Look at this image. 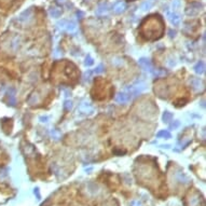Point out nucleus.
<instances>
[{
  "mask_svg": "<svg viewBox=\"0 0 206 206\" xmlns=\"http://www.w3.org/2000/svg\"><path fill=\"white\" fill-rule=\"evenodd\" d=\"M71 108H72V102L70 99H66L65 103H64V109L69 111V110H71Z\"/></svg>",
  "mask_w": 206,
  "mask_h": 206,
  "instance_id": "5701e85b",
  "label": "nucleus"
},
{
  "mask_svg": "<svg viewBox=\"0 0 206 206\" xmlns=\"http://www.w3.org/2000/svg\"><path fill=\"white\" fill-rule=\"evenodd\" d=\"M7 97H8L9 105H11L12 107L16 106V91H15V89L10 87L7 92Z\"/></svg>",
  "mask_w": 206,
  "mask_h": 206,
  "instance_id": "6e6552de",
  "label": "nucleus"
},
{
  "mask_svg": "<svg viewBox=\"0 0 206 206\" xmlns=\"http://www.w3.org/2000/svg\"><path fill=\"white\" fill-rule=\"evenodd\" d=\"M93 64H94V59L92 58L91 55H87V57H85V61H84V65L87 67H91Z\"/></svg>",
  "mask_w": 206,
  "mask_h": 206,
  "instance_id": "4be33fe9",
  "label": "nucleus"
},
{
  "mask_svg": "<svg viewBox=\"0 0 206 206\" xmlns=\"http://www.w3.org/2000/svg\"><path fill=\"white\" fill-rule=\"evenodd\" d=\"M112 64H113V66L120 67V66H123L124 62H123V59H122V58L115 57V58H113V59H112Z\"/></svg>",
  "mask_w": 206,
  "mask_h": 206,
  "instance_id": "412c9836",
  "label": "nucleus"
},
{
  "mask_svg": "<svg viewBox=\"0 0 206 206\" xmlns=\"http://www.w3.org/2000/svg\"><path fill=\"white\" fill-rule=\"evenodd\" d=\"M39 100H40V98H39V94H38L37 92H33V94L29 96L27 103H28L30 106H33V105H36V104L39 103Z\"/></svg>",
  "mask_w": 206,
  "mask_h": 206,
  "instance_id": "2eb2a0df",
  "label": "nucleus"
},
{
  "mask_svg": "<svg viewBox=\"0 0 206 206\" xmlns=\"http://www.w3.org/2000/svg\"><path fill=\"white\" fill-rule=\"evenodd\" d=\"M189 84L194 92L202 91L203 89H204V82L202 81V79L200 78H190Z\"/></svg>",
  "mask_w": 206,
  "mask_h": 206,
  "instance_id": "423d86ee",
  "label": "nucleus"
},
{
  "mask_svg": "<svg viewBox=\"0 0 206 206\" xmlns=\"http://www.w3.org/2000/svg\"><path fill=\"white\" fill-rule=\"evenodd\" d=\"M180 4V0H174V2H173V8L174 9H176Z\"/></svg>",
  "mask_w": 206,
  "mask_h": 206,
  "instance_id": "c85d7f7f",
  "label": "nucleus"
},
{
  "mask_svg": "<svg viewBox=\"0 0 206 206\" xmlns=\"http://www.w3.org/2000/svg\"><path fill=\"white\" fill-rule=\"evenodd\" d=\"M179 125H180V122L178 120H175V121H173V123L169 124V128L171 130H177L179 128Z\"/></svg>",
  "mask_w": 206,
  "mask_h": 206,
  "instance_id": "a878e982",
  "label": "nucleus"
},
{
  "mask_svg": "<svg viewBox=\"0 0 206 206\" xmlns=\"http://www.w3.org/2000/svg\"><path fill=\"white\" fill-rule=\"evenodd\" d=\"M193 69H194V72H195V74H203L204 72H205V64H204V62H203V61L198 62L195 65H194Z\"/></svg>",
  "mask_w": 206,
  "mask_h": 206,
  "instance_id": "4468645a",
  "label": "nucleus"
},
{
  "mask_svg": "<svg viewBox=\"0 0 206 206\" xmlns=\"http://www.w3.org/2000/svg\"><path fill=\"white\" fill-rule=\"evenodd\" d=\"M78 112L80 115H90L94 112V108L89 102H83L79 106Z\"/></svg>",
  "mask_w": 206,
  "mask_h": 206,
  "instance_id": "7ed1b4c3",
  "label": "nucleus"
},
{
  "mask_svg": "<svg viewBox=\"0 0 206 206\" xmlns=\"http://www.w3.org/2000/svg\"><path fill=\"white\" fill-rule=\"evenodd\" d=\"M63 91H64V93H65V96H66V97H69V95H71V93H70L69 90H65V89H63Z\"/></svg>",
  "mask_w": 206,
  "mask_h": 206,
  "instance_id": "7c9ffc66",
  "label": "nucleus"
},
{
  "mask_svg": "<svg viewBox=\"0 0 206 206\" xmlns=\"http://www.w3.org/2000/svg\"><path fill=\"white\" fill-rule=\"evenodd\" d=\"M92 74H93V71H91V70H87V72L84 74V76H83V81H84V82H89Z\"/></svg>",
  "mask_w": 206,
  "mask_h": 206,
  "instance_id": "393cba45",
  "label": "nucleus"
},
{
  "mask_svg": "<svg viewBox=\"0 0 206 206\" xmlns=\"http://www.w3.org/2000/svg\"><path fill=\"white\" fill-rule=\"evenodd\" d=\"M172 118H173V115L169 111H165L164 113H163V115H162V119H163V122H164V123H168L169 121L172 120Z\"/></svg>",
  "mask_w": 206,
  "mask_h": 206,
  "instance_id": "aec40b11",
  "label": "nucleus"
},
{
  "mask_svg": "<svg viewBox=\"0 0 206 206\" xmlns=\"http://www.w3.org/2000/svg\"><path fill=\"white\" fill-rule=\"evenodd\" d=\"M125 9H126V4L122 2V1H119V2H117V3L113 4V12L115 14H121V13H123L125 11Z\"/></svg>",
  "mask_w": 206,
  "mask_h": 206,
  "instance_id": "f8f14e48",
  "label": "nucleus"
},
{
  "mask_svg": "<svg viewBox=\"0 0 206 206\" xmlns=\"http://www.w3.org/2000/svg\"><path fill=\"white\" fill-rule=\"evenodd\" d=\"M23 151H24V152L26 153L27 156H28V154H30V153L35 152V148H33L31 145H29L28 143H27V144H26L24 147H23Z\"/></svg>",
  "mask_w": 206,
  "mask_h": 206,
  "instance_id": "6ab92c4d",
  "label": "nucleus"
},
{
  "mask_svg": "<svg viewBox=\"0 0 206 206\" xmlns=\"http://www.w3.org/2000/svg\"><path fill=\"white\" fill-rule=\"evenodd\" d=\"M201 10H202V4L200 2H192L188 8L186 9V13L189 16H195L201 12Z\"/></svg>",
  "mask_w": 206,
  "mask_h": 206,
  "instance_id": "20e7f679",
  "label": "nucleus"
},
{
  "mask_svg": "<svg viewBox=\"0 0 206 206\" xmlns=\"http://www.w3.org/2000/svg\"><path fill=\"white\" fill-rule=\"evenodd\" d=\"M51 135H52V137H53L55 140L59 139V134L56 132V130H52V131H51Z\"/></svg>",
  "mask_w": 206,
  "mask_h": 206,
  "instance_id": "bb28decb",
  "label": "nucleus"
},
{
  "mask_svg": "<svg viewBox=\"0 0 206 206\" xmlns=\"http://www.w3.org/2000/svg\"><path fill=\"white\" fill-rule=\"evenodd\" d=\"M49 14L51 17H54V18H57L62 15V10L59 8H52L49 10Z\"/></svg>",
  "mask_w": 206,
  "mask_h": 206,
  "instance_id": "dca6fc26",
  "label": "nucleus"
},
{
  "mask_svg": "<svg viewBox=\"0 0 206 206\" xmlns=\"http://www.w3.org/2000/svg\"><path fill=\"white\" fill-rule=\"evenodd\" d=\"M166 15L168 17L169 22L174 25V26H178V25L180 24V16L178 15L177 13L175 12H169V11H166Z\"/></svg>",
  "mask_w": 206,
  "mask_h": 206,
  "instance_id": "9b49d317",
  "label": "nucleus"
},
{
  "mask_svg": "<svg viewBox=\"0 0 206 206\" xmlns=\"http://www.w3.org/2000/svg\"><path fill=\"white\" fill-rule=\"evenodd\" d=\"M168 33H169V37H171V38H173V37H175V36H176V31H175V30L173 31V29H171V30L168 31Z\"/></svg>",
  "mask_w": 206,
  "mask_h": 206,
  "instance_id": "c756f323",
  "label": "nucleus"
},
{
  "mask_svg": "<svg viewBox=\"0 0 206 206\" xmlns=\"http://www.w3.org/2000/svg\"><path fill=\"white\" fill-rule=\"evenodd\" d=\"M138 64H139L140 67H141L143 69L148 71V72H150V71L153 69V66H152V64H151V62L146 57H140L139 59H138Z\"/></svg>",
  "mask_w": 206,
  "mask_h": 206,
  "instance_id": "1a4fd4ad",
  "label": "nucleus"
},
{
  "mask_svg": "<svg viewBox=\"0 0 206 206\" xmlns=\"http://www.w3.org/2000/svg\"><path fill=\"white\" fill-rule=\"evenodd\" d=\"M49 117L48 115H41V117H39V120H40V122H42V123H46L48 121H49Z\"/></svg>",
  "mask_w": 206,
  "mask_h": 206,
  "instance_id": "cd10ccee",
  "label": "nucleus"
},
{
  "mask_svg": "<svg viewBox=\"0 0 206 206\" xmlns=\"http://www.w3.org/2000/svg\"><path fill=\"white\" fill-rule=\"evenodd\" d=\"M150 74H152L153 78H161V77L166 76V74H168V71H166L165 69H160V68H158V69L153 68V69L150 71Z\"/></svg>",
  "mask_w": 206,
  "mask_h": 206,
  "instance_id": "ddd939ff",
  "label": "nucleus"
},
{
  "mask_svg": "<svg viewBox=\"0 0 206 206\" xmlns=\"http://www.w3.org/2000/svg\"><path fill=\"white\" fill-rule=\"evenodd\" d=\"M133 99V96L128 91L120 92L119 94L115 96V102L118 104H128Z\"/></svg>",
  "mask_w": 206,
  "mask_h": 206,
  "instance_id": "39448f33",
  "label": "nucleus"
},
{
  "mask_svg": "<svg viewBox=\"0 0 206 206\" xmlns=\"http://www.w3.org/2000/svg\"><path fill=\"white\" fill-rule=\"evenodd\" d=\"M152 1H150V0H147V1H145V2H143L141 3V5H140V10L141 11H149L150 9L152 8Z\"/></svg>",
  "mask_w": 206,
  "mask_h": 206,
  "instance_id": "f3484780",
  "label": "nucleus"
},
{
  "mask_svg": "<svg viewBox=\"0 0 206 206\" xmlns=\"http://www.w3.org/2000/svg\"><path fill=\"white\" fill-rule=\"evenodd\" d=\"M109 12V4L107 2H102V3L98 4V7L96 9V15L98 16H103L105 14H107Z\"/></svg>",
  "mask_w": 206,
  "mask_h": 206,
  "instance_id": "9d476101",
  "label": "nucleus"
},
{
  "mask_svg": "<svg viewBox=\"0 0 206 206\" xmlns=\"http://www.w3.org/2000/svg\"><path fill=\"white\" fill-rule=\"evenodd\" d=\"M146 89H147V84H146V82L137 80L136 82H134L132 85H130V87H126V90H125V91L130 92L131 95L133 96V98H134V97L138 96L139 94H141V93H143Z\"/></svg>",
  "mask_w": 206,
  "mask_h": 206,
  "instance_id": "f257e3e1",
  "label": "nucleus"
},
{
  "mask_svg": "<svg viewBox=\"0 0 206 206\" xmlns=\"http://www.w3.org/2000/svg\"><path fill=\"white\" fill-rule=\"evenodd\" d=\"M57 26L61 29H64L66 30L67 33H74L77 31V24L74 23V21H66V20H62L57 23Z\"/></svg>",
  "mask_w": 206,
  "mask_h": 206,
  "instance_id": "f03ea898",
  "label": "nucleus"
},
{
  "mask_svg": "<svg viewBox=\"0 0 206 206\" xmlns=\"http://www.w3.org/2000/svg\"><path fill=\"white\" fill-rule=\"evenodd\" d=\"M31 18H33V10L31 9H27V10L23 11L18 15L17 21L20 22V23H23V24H28L29 22L31 21Z\"/></svg>",
  "mask_w": 206,
  "mask_h": 206,
  "instance_id": "0eeeda50",
  "label": "nucleus"
},
{
  "mask_svg": "<svg viewBox=\"0 0 206 206\" xmlns=\"http://www.w3.org/2000/svg\"><path fill=\"white\" fill-rule=\"evenodd\" d=\"M157 137L158 138H165V139H169L172 135H171V133L168 131H166V130H163V131H160V132H158L157 134Z\"/></svg>",
  "mask_w": 206,
  "mask_h": 206,
  "instance_id": "a211bd4d",
  "label": "nucleus"
},
{
  "mask_svg": "<svg viewBox=\"0 0 206 206\" xmlns=\"http://www.w3.org/2000/svg\"><path fill=\"white\" fill-rule=\"evenodd\" d=\"M103 72H104V66L102 65V64H99L98 66H97L94 70H93V74H103Z\"/></svg>",
  "mask_w": 206,
  "mask_h": 206,
  "instance_id": "b1692460",
  "label": "nucleus"
},
{
  "mask_svg": "<svg viewBox=\"0 0 206 206\" xmlns=\"http://www.w3.org/2000/svg\"><path fill=\"white\" fill-rule=\"evenodd\" d=\"M162 148H166V149H169V148H171V146H169V145H163V146H162Z\"/></svg>",
  "mask_w": 206,
  "mask_h": 206,
  "instance_id": "2f4dec72",
  "label": "nucleus"
}]
</instances>
